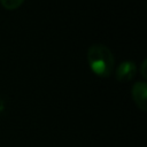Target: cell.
Listing matches in <instances>:
<instances>
[{
  "label": "cell",
  "instance_id": "1",
  "mask_svg": "<svg viewBox=\"0 0 147 147\" xmlns=\"http://www.w3.org/2000/svg\"><path fill=\"white\" fill-rule=\"evenodd\" d=\"M87 61L91 70L99 77H108L114 69V55L108 47L101 44L92 45L87 51Z\"/></svg>",
  "mask_w": 147,
  "mask_h": 147
},
{
  "label": "cell",
  "instance_id": "2",
  "mask_svg": "<svg viewBox=\"0 0 147 147\" xmlns=\"http://www.w3.org/2000/svg\"><path fill=\"white\" fill-rule=\"evenodd\" d=\"M132 99L142 111L147 109V85L145 82H138L132 87Z\"/></svg>",
  "mask_w": 147,
  "mask_h": 147
},
{
  "label": "cell",
  "instance_id": "3",
  "mask_svg": "<svg viewBox=\"0 0 147 147\" xmlns=\"http://www.w3.org/2000/svg\"><path fill=\"white\" fill-rule=\"evenodd\" d=\"M136 72H137V67L134 62L124 61L116 69V79L122 83L129 82L136 76Z\"/></svg>",
  "mask_w": 147,
  "mask_h": 147
},
{
  "label": "cell",
  "instance_id": "4",
  "mask_svg": "<svg viewBox=\"0 0 147 147\" xmlns=\"http://www.w3.org/2000/svg\"><path fill=\"white\" fill-rule=\"evenodd\" d=\"M24 0H0L1 5L3 6V8L8 9V10H14L16 8H18Z\"/></svg>",
  "mask_w": 147,
  "mask_h": 147
},
{
  "label": "cell",
  "instance_id": "5",
  "mask_svg": "<svg viewBox=\"0 0 147 147\" xmlns=\"http://www.w3.org/2000/svg\"><path fill=\"white\" fill-rule=\"evenodd\" d=\"M145 68H146V60H144L142 63H141V75H142L144 78H146V71H145Z\"/></svg>",
  "mask_w": 147,
  "mask_h": 147
},
{
  "label": "cell",
  "instance_id": "6",
  "mask_svg": "<svg viewBox=\"0 0 147 147\" xmlns=\"http://www.w3.org/2000/svg\"><path fill=\"white\" fill-rule=\"evenodd\" d=\"M5 109V101L2 100V98H0V113H2Z\"/></svg>",
  "mask_w": 147,
  "mask_h": 147
}]
</instances>
